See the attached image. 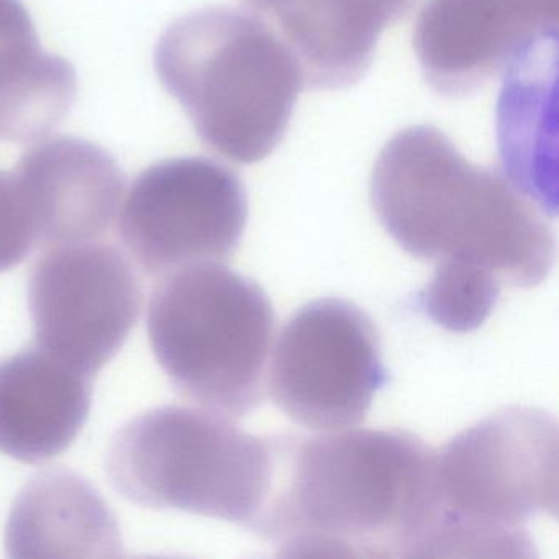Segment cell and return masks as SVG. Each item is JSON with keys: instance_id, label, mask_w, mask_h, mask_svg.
I'll use <instances>...</instances> for the list:
<instances>
[{"instance_id": "9", "label": "cell", "mask_w": 559, "mask_h": 559, "mask_svg": "<svg viewBox=\"0 0 559 559\" xmlns=\"http://www.w3.org/2000/svg\"><path fill=\"white\" fill-rule=\"evenodd\" d=\"M558 27L559 0H428L414 48L437 93L464 96L558 40Z\"/></svg>"}, {"instance_id": "2", "label": "cell", "mask_w": 559, "mask_h": 559, "mask_svg": "<svg viewBox=\"0 0 559 559\" xmlns=\"http://www.w3.org/2000/svg\"><path fill=\"white\" fill-rule=\"evenodd\" d=\"M369 194L382 227L412 257L466 261L523 289L551 271L546 209L507 173L467 162L437 127L395 133L376 159Z\"/></svg>"}, {"instance_id": "7", "label": "cell", "mask_w": 559, "mask_h": 559, "mask_svg": "<svg viewBox=\"0 0 559 559\" xmlns=\"http://www.w3.org/2000/svg\"><path fill=\"white\" fill-rule=\"evenodd\" d=\"M388 382L369 317L343 299L307 304L281 330L267 388L296 424L340 431L365 420Z\"/></svg>"}, {"instance_id": "6", "label": "cell", "mask_w": 559, "mask_h": 559, "mask_svg": "<svg viewBox=\"0 0 559 559\" xmlns=\"http://www.w3.org/2000/svg\"><path fill=\"white\" fill-rule=\"evenodd\" d=\"M186 41V94L202 132L234 162H263L307 84L296 55L263 19L230 9L199 17Z\"/></svg>"}, {"instance_id": "8", "label": "cell", "mask_w": 559, "mask_h": 559, "mask_svg": "<svg viewBox=\"0 0 559 559\" xmlns=\"http://www.w3.org/2000/svg\"><path fill=\"white\" fill-rule=\"evenodd\" d=\"M28 302L37 348L93 379L129 338L143 294L120 251L78 241L37 261Z\"/></svg>"}, {"instance_id": "4", "label": "cell", "mask_w": 559, "mask_h": 559, "mask_svg": "<svg viewBox=\"0 0 559 559\" xmlns=\"http://www.w3.org/2000/svg\"><path fill=\"white\" fill-rule=\"evenodd\" d=\"M107 471L139 506L253 528L273 489L276 444L207 408L166 405L114 437Z\"/></svg>"}, {"instance_id": "3", "label": "cell", "mask_w": 559, "mask_h": 559, "mask_svg": "<svg viewBox=\"0 0 559 559\" xmlns=\"http://www.w3.org/2000/svg\"><path fill=\"white\" fill-rule=\"evenodd\" d=\"M558 441L555 417L509 407L437 453L440 558H533L523 525L535 515L558 516Z\"/></svg>"}, {"instance_id": "1", "label": "cell", "mask_w": 559, "mask_h": 559, "mask_svg": "<svg viewBox=\"0 0 559 559\" xmlns=\"http://www.w3.org/2000/svg\"><path fill=\"white\" fill-rule=\"evenodd\" d=\"M253 526L286 558H427L441 519L437 451L405 430L274 441Z\"/></svg>"}, {"instance_id": "10", "label": "cell", "mask_w": 559, "mask_h": 559, "mask_svg": "<svg viewBox=\"0 0 559 559\" xmlns=\"http://www.w3.org/2000/svg\"><path fill=\"white\" fill-rule=\"evenodd\" d=\"M247 217V194L237 176L217 166L194 165L176 176L153 207L135 204L123 225V241L145 273L166 276L228 260Z\"/></svg>"}, {"instance_id": "12", "label": "cell", "mask_w": 559, "mask_h": 559, "mask_svg": "<svg viewBox=\"0 0 559 559\" xmlns=\"http://www.w3.org/2000/svg\"><path fill=\"white\" fill-rule=\"evenodd\" d=\"M8 546L17 558L107 556L119 546V530L106 503L83 479L68 473L38 477L22 492L9 523Z\"/></svg>"}, {"instance_id": "13", "label": "cell", "mask_w": 559, "mask_h": 559, "mask_svg": "<svg viewBox=\"0 0 559 559\" xmlns=\"http://www.w3.org/2000/svg\"><path fill=\"white\" fill-rule=\"evenodd\" d=\"M503 284L490 271L466 261H438L421 290L420 307L437 325L454 333L479 329L497 306Z\"/></svg>"}, {"instance_id": "11", "label": "cell", "mask_w": 559, "mask_h": 559, "mask_svg": "<svg viewBox=\"0 0 559 559\" xmlns=\"http://www.w3.org/2000/svg\"><path fill=\"white\" fill-rule=\"evenodd\" d=\"M91 381L38 348L0 361V451L22 463L63 453L90 415Z\"/></svg>"}, {"instance_id": "5", "label": "cell", "mask_w": 559, "mask_h": 559, "mask_svg": "<svg viewBox=\"0 0 559 559\" xmlns=\"http://www.w3.org/2000/svg\"><path fill=\"white\" fill-rule=\"evenodd\" d=\"M274 325L263 289L221 263L166 274L148 304L150 343L169 381L231 420L263 401Z\"/></svg>"}]
</instances>
